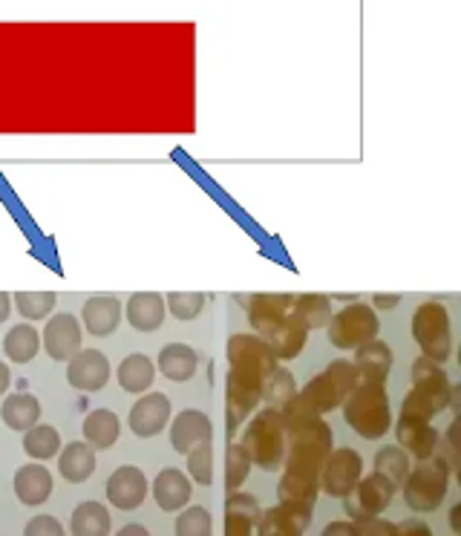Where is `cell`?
I'll return each instance as SVG.
<instances>
[{
	"label": "cell",
	"instance_id": "12",
	"mask_svg": "<svg viewBox=\"0 0 461 536\" xmlns=\"http://www.w3.org/2000/svg\"><path fill=\"white\" fill-rule=\"evenodd\" d=\"M292 300V294H248V297L237 294V303L245 306L248 320L260 338H268L286 320V315L292 312Z\"/></svg>",
	"mask_w": 461,
	"mask_h": 536
},
{
	"label": "cell",
	"instance_id": "15",
	"mask_svg": "<svg viewBox=\"0 0 461 536\" xmlns=\"http://www.w3.org/2000/svg\"><path fill=\"white\" fill-rule=\"evenodd\" d=\"M67 381L81 392H98L110 381V361L98 349H81L73 361H67Z\"/></svg>",
	"mask_w": 461,
	"mask_h": 536
},
{
	"label": "cell",
	"instance_id": "23",
	"mask_svg": "<svg viewBox=\"0 0 461 536\" xmlns=\"http://www.w3.org/2000/svg\"><path fill=\"white\" fill-rule=\"evenodd\" d=\"M260 505L251 493L231 490L225 499V534L228 536H251L260 522Z\"/></svg>",
	"mask_w": 461,
	"mask_h": 536
},
{
	"label": "cell",
	"instance_id": "42",
	"mask_svg": "<svg viewBox=\"0 0 461 536\" xmlns=\"http://www.w3.org/2000/svg\"><path fill=\"white\" fill-rule=\"evenodd\" d=\"M205 303H208V297L202 292H170L165 297V306H168V312L176 320H196V317L202 315V309H205Z\"/></svg>",
	"mask_w": 461,
	"mask_h": 536
},
{
	"label": "cell",
	"instance_id": "46",
	"mask_svg": "<svg viewBox=\"0 0 461 536\" xmlns=\"http://www.w3.org/2000/svg\"><path fill=\"white\" fill-rule=\"evenodd\" d=\"M430 525L421 522V519H407L401 525H395V536H430Z\"/></svg>",
	"mask_w": 461,
	"mask_h": 536
},
{
	"label": "cell",
	"instance_id": "28",
	"mask_svg": "<svg viewBox=\"0 0 461 536\" xmlns=\"http://www.w3.org/2000/svg\"><path fill=\"white\" fill-rule=\"evenodd\" d=\"M196 366H199V355L188 343H168L162 352H159V369L162 375L176 381V384H185L196 375Z\"/></svg>",
	"mask_w": 461,
	"mask_h": 536
},
{
	"label": "cell",
	"instance_id": "16",
	"mask_svg": "<svg viewBox=\"0 0 461 536\" xmlns=\"http://www.w3.org/2000/svg\"><path fill=\"white\" fill-rule=\"evenodd\" d=\"M104 490H107V499H110L113 508L136 511V508H142V502L147 499V476L139 467L124 464L107 479V488Z\"/></svg>",
	"mask_w": 461,
	"mask_h": 536
},
{
	"label": "cell",
	"instance_id": "5",
	"mask_svg": "<svg viewBox=\"0 0 461 536\" xmlns=\"http://www.w3.org/2000/svg\"><path fill=\"white\" fill-rule=\"evenodd\" d=\"M358 384H361L358 369L352 361H332L323 372H317L315 378H309V384L300 390V395L315 413L326 415L338 410L340 404L346 401V395Z\"/></svg>",
	"mask_w": 461,
	"mask_h": 536
},
{
	"label": "cell",
	"instance_id": "41",
	"mask_svg": "<svg viewBox=\"0 0 461 536\" xmlns=\"http://www.w3.org/2000/svg\"><path fill=\"white\" fill-rule=\"evenodd\" d=\"M188 476L202 488H208L214 482V447H211V441L196 444L194 450H188Z\"/></svg>",
	"mask_w": 461,
	"mask_h": 536
},
{
	"label": "cell",
	"instance_id": "32",
	"mask_svg": "<svg viewBox=\"0 0 461 536\" xmlns=\"http://www.w3.org/2000/svg\"><path fill=\"white\" fill-rule=\"evenodd\" d=\"M70 531L75 536H107L113 531L110 525V511L101 502H81L73 511Z\"/></svg>",
	"mask_w": 461,
	"mask_h": 536
},
{
	"label": "cell",
	"instance_id": "36",
	"mask_svg": "<svg viewBox=\"0 0 461 536\" xmlns=\"http://www.w3.org/2000/svg\"><path fill=\"white\" fill-rule=\"evenodd\" d=\"M24 450L35 462H49L52 456L61 453V436L49 424H35L32 430L24 433Z\"/></svg>",
	"mask_w": 461,
	"mask_h": 536
},
{
	"label": "cell",
	"instance_id": "30",
	"mask_svg": "<svg viewBox=\"0 0 461 536\" xmlns=\"http://www.w3.org/2000/svg\"><path fill=\"white\" fill-rule=\"evenodd\" d=\"M116 378H119V387H122L124 392L139 395V392L150 390V384H153V378H156V366H153V361H150L147 355L136 352V355H127L122 364H119Z\"/></svg>",
	"mask_w": 461,
	"mask_h": 536
},
{
	"label": "cell",
	"instance_id": "14",
	"mask_svg": "<svg viewBox=\"0 0 461 536\" xmlns=\"http://www.w3.org/2000/svg\"><path fill=\"white\" fill-rule=\"evenodd\" d=\"M41 341L47 346V355L52 361H73L81 352V323L70 312L64 315H52L47 320V329L41 335Z\"/></svg>",
	"mask_w": 461,
	"mask_h": 536
},
{
	"label": "cell",
	"instance_id": "37",
	"mask_svg": "<svg viewBox=\"0 0 461 536\" xmlns=\"http://www.w3.org/2000/svg\"><path fill=\"white\" fill-rule=\"evenodd\" d=\"M251 464L254 462H251V456H248L243 444L228 439V447H225V490L228 493L243 488V482L251 473Z\"/></svg>",
	"mask_w": 461,
	"mask_h": 536
},
{
	"label": "cell",
	"instance_id": "8",
	"mask_svg": "<svg viewBox=\"0 0 461 536\" xmlns=\"http://www.w3.org/2000/svg\"><path fill=\"white\" fill-rule=\"evenodd\" d=\"M263 401V381L245 369L228 366L225 381V433L228 439L243 427V421L254 413V407Z\"/></svg>",
	"mask_w": 461,
	"mask_h": 536
},
{
	"label": "cell",
	"instance_id": "11",
	"mask_svg": "<svg viewBox=\"0 0 461 536\" xmlns=\"http://www.w3.org/2000/svg\"><path fill=\"white\" fill-rule=\"evenodd\" d=\"M277 355L271 349V343L260 335H234L228 341V366L245 369L251 375H257L260 381H266L268 375L277 369Z\"/></svg>",
	"mask_w": 461,
	"mask_h": 536
},
{
	"label": "cell",
	"instance_id": "34",
	"mask_svg": "<svg viewBox=\"0 0 461 536\" xmlns=\"http://www.w3.org/2000/svg\"><path fill=\"white\" fill-rule=\"evenodd\" d=\"M317 490H320L317 479H303V476H289V473H283L277 493H280V502L292 505L297 511L312 513L315 511Z\"/></svg>",
	"mask_w": 461,
	"mask_h": 536
},
{
	"label": "cell",
	"instance_id": "2",
	"mask_svg": "<svg viewBox=\"0 0 461 536\" xmlns=\"http://www.w3.org/2000/svg\"><path fill=\"white\" fill-rule=\"evenodd\" d=\"M243 444L251 456V462L263 467L268 473H277L286 462V447H289V433L283 424V415L274 407H263L254 415V421L245 427Z\"/></svg>",
	"mask_w": 461,
	"mask_h": 536
},
{
	"label": "cell",
	"instance_id": "22",
	"mask_svg": "<svg viewBox=\"0 0 461 536\" xmlns=\"http://www.w3.org/2000/svg\"><path fill=\"white\" fill-rule=\"evenodd\" d=\"M165 297L156 292H139L133 294L124 306V317L136 332H156L165 323Z\"/></svg>",
	"mask_w": 461,
	"mask_h": 536
},
{
	"label": "cell",
	"instance_id": "33",
	"mask_svg": "<svg viewBox=\"0 0 461 536\" xmlns=\"http://www.w3.org/2000/svg\"><path fill=\"white\" fill-rule=\"evenodd\" d=\"M38 349H41V335H38V329L29 326V323L12 326L9 335L3 338V352H6V358L15 361V364H29V361L38 355Z\"/></svg>",
	"mask_w": 461,
	"mask_h": 536
},
{
	"label": "cell",
	"instance_id": "45",
	"mask_svg": "<svg viewBox=\"0 0 461 536\" xmlns=\"http://www.w3.org/2000/svg\"><path fill=\"white\" fill-rule=\"evenodd\" d=\"M355 536H395V525L381 516H369L364 522H355Z\"/></svg>",
	"mask_w": 461,
	"mask_h": 536
},
{
	"label": "cell",
	"instance_id": "52",
	"mask_svg": "<svg viewBox=\"0 0 461 536\" xmlns=\"http://www.w3.org/2000/svg\"><path fill=\"white\" fill-rule=\"evenodd\" d=\"M119 534L122 536H147V528L145 525H127V528H122Z\"/></svg>",
	"mask_w": 461,
	"mask_h": 536
},
{
	"label": "cell",
	"instance_id": "1",
	"mask_svg": "<svg viewBox=\"0 0 461 536\" xmlns=\"http://www.w3.org/2000/svg\"><path fill=\"white\" fill-rule=\"evenodd\" d=\"M340 407H343L346 424L361 439L375 441L392 430V407H389L387 390L381 384H358Z\"/></svg>",
	"mask_w": 461,
	"mask_h": 536
},
{
	"label": "cell",
	"instance_id": "31",
	"mask_svg": "<svg viewBox=\"0 0 461 536\" xmlns=\"http://www.w3.org/2000/svg\"><path fill=\"white\" fill-rule=\"evenodd\" d=\"M119 436H122V424H119V415L113 410H93L84 418V439L96 450L113 447Z\"/></svg>",
	"mask_w": 461,
	"mask_h": 536
},
{
	"label": "cell",
	"instance_id": "25",
	"mask_svg": "<svg viewBox=\"0 0 461 536\" xmlns=\"http://www.w3.org/2000/svg\"><path fill=\"white\" fill-rule=\"evenodd\" d=\"M58 470L70 485H84L96 470V447L87 441H70L58 453Z\"/></svg>",
	"mask_w": 461,
	"mask_h": 536
},
{
	"label": "cell",
	"instance_id": "7",
	"mask_svg": "<svg viewBox=\"0 0 461 536\" xmlns=\"http://www.w3.org/2000/svg\"><path fill=\"white\" fill-rule=\"evenodd\" d=\"M326 329H329V343L335 349H358L361 343L378 338L381 320H378V312L369 303L355 300V303H349L340 312H335Z\"/></svg>",
	"mask_w": 461,
	"mask_h": 536
},
{
	"label": "cell",
	"instance_id": "40",
	"mask_svg": "<svg viewBox=\"0 0 461 536\" xmlns=\"http://www.w3.org/2000/svg\"><path fill=\"white\" fill-rule=\"evenodd\" d=\"M58 303L55 292H15V306L26 320H47Z\"/></svg>",
	"mask_w": 461,
	"mask_h": 536
},
{
	"label": "cell",
	"instance_id": "26",
	"mask_svg": "<svg viewBox=\"0 0 461 536\" xmlns=\"http://www.w3.org/2000/svg\"><path fill=\"white\" fill-rule=\"evenodd\" d=\"M15 496L21 499V505H44L49 496H52V473H49L44 464H24L18 473H15Z\"/></svg>",
	"mask_w": 461,
	"mask_h": 536
},
{
	"label": "cell",
	"instance_id": "6",
	"mask_svg": "<svg viewBox=\"0 0 461 536\" xmlns=\"http://www.w3.org/2000/svg\"><path fill=\"white\" fill-rule=\"evenodd\" d=\"M413 338L424 358L444 364L453 352V329H450V312L444 303L427 300L415 309Z\"/></svg>",
	"mask_w": 461,
	"mask_h": 536
},
{
	"label": "cell",
	"instance_id": "53",
	"mask_svg": "<svg viewBox=\"0 0 461 536\" xmlns=\"http://www.w3.org/2000/svg\"><path fill=\"white\" fill-rule=\"evenodd\" d=\"M459 404H461V390L459 387H453V390H450V404H447V407H450V410H459Z\"/></svg>",
	"mask_w": 461,
	"mask_h": 536
},
{
	"label": "cell",
	"instance_id": "9",
	"mask_svg": "<svg viewBox=\"0 0 461 536\" xmlns=\"http://www.w3.org/2000/svg\"><path fill=\"white\" fill-rule=\"evenodd\" d=\"M395 490H398V485L387 476H381V473L361 476V482L355 485V490L349 496H343L346 516L352 522H364L369 516H381L392 505Z\"/></svg>",
	"mask_w": 461,
	"mask_h": 536
},
{
	"label": "cell",
	"instance_id": "50",
	"mask_svg": "<svg viewBox=\"0 0 461 536\" xmlns=\"http://www.w3.org/2000/svg\"><path fill=\"white\" fill-rule=\"evenodd\" d=\"M9 381H12V372H9L6 361H0V395L9 390Z\"/></svg>",
	"mask_w": 461,
	"mask_h": 536
},
{
	"label": "cell",
	"instance_id": "48",
	"mask_svg": "<svg viewBox=\"0 0 461 536\" xmlns=\"http://www.w3.org/2000/svg\"><path fill=\"white\" fill-rule=\"evenodd\" d=\"M401 303V294H372V309L375 312H387V309H395Z\"/></svg>",
	"mask_w": 461,
	"mask_h": 536
},
{
	"label": "cell",
	"instance_id": "3",
	"mask_svg": "<svg viewBox=\"0 0 461 536\" xmlns=\"http://www.w3.org/2000/svg\"><path fill=\"white\" fill-rule=\"evenodd\" d=\"M450 390H453V384H450V378L441 369V364L421 355L413 364V390L404 395L401 413L430 421V418H436L438 413L447 410Z\"/></svg>",
	"mask_w": 461,
	"mask_h": 536
},
{
	"label": "cell",
	"instance_id": "51",
	"mask_svg": "<svg viewBox=\"0 0 461 536\" xmlns=\"http://www.w3.org/2000/svg\"><path fill=\"white\" fill-rule=\"evenodd\" d=\"M450 528H453L456 534H461V505H456V508L450 511Z\"/></svg>",
	"mask_w": 461,
	"mask_h": 536
},
{
	"label": "cell",
	"instance_id": "13",
	"mask_svg": "<svg viewBox=\"0 0 461 536\" xmlns=\"http://www.w3.org/2000/svg\"><path fill=\"white\" fill-rule=\"evenodd\" d=\"M170 421V401L168 395L162 392H147L142 395L133 407H130V415H127V424L130 430L139 436V439H153L159 436Z\"/></svg>",
	"mask_w": 461,
	"mask_h": 536
},
{
	"label": "cell",
	"instance_id": "19",
	"mask_svg": "<svg viewBox=\"0 0 461 536\" xmlns=\"http://www.w3.org/2000/svg\"><path fill=\"white\" fill-rule=\"evenodd\" d=\"M205 441H214V427H211V418L199 410H185L173 418L170 424V444L176 453H188L194 450L196 444H205Z\"/></svg>",
	"mask_w": 461,
	"mask_h": 536
},
{
	"label": "cell",
	"instance_id": "21",
	"mask_svg": "<svg viewBox=\"0 0 461 536\" xmlns=\"http://www.w3.org/2000/svg\"><path fill=\"white\" fill-rule=\"evenodd\" d=\"M309 522H312V513L297 511L292 505L280 502V505H274V508H268V511L260 513V522H257V531H254V534L300 536L306 534Z\"/></svg>",
	"mask_w": 461,
	"mask_h": 536
},
{
	"label": "cell",
	"instance_id": "10",
	"mask_svg": "<svg viewBox=\"0 0 461 536\" xmlns=\"http://www.w3.org/2000/svg\"><path fill=\"white\" fill-rule=\"evenodd\" d=\"M361 476H364L361 453L352 450V447H340V450L332 447V453L326 456V462L320 467L317 485L323 488V493L343 499V496H349L355 490V485L361 482Z\"/></svg>",
	"mask_w": 461,
	"mask_h": 536
},
{
	"label": "cell",
	"instance_id": "44",
	"mask_svg": "<svg viewBox=\"0 0 461 536\" xmlns=\"http://www.w3.org/2000/svg\"><path fill=\"white\" fill-rule=\"evenodd\" d=\"M26 536H64V528L55 516H35L24 528Z\"/></svg>",
	"mask_w": 461,
	"mask_h": 536
},
{
	"label": "cell",
	"instance_id": "49",
	"mask_svg": "<svg viewBox=\"0 0 461 536\" xmlns=\"http://www.w3.org/2000/svg\"><path fill=\"white\" fill-rule=\"evenodd\" d=\"M9 315H12V297L6 292H0V323Z\"/></svg>",
	"mask_w": 461,
	"mask_h": 536
},
{
	"label": "cell",
	"instance_id": "35",
	"mask_svg": "<svg viewBox=\"0 0 461 536\" xmlns=\"http://www.w3.org/2000/svg\"><path fill=\"white\" fill-rule=\"evenodd\" d=\"M292 309L306 323L309 332L329 326V320L335 315L332 312V297H326V294H297L292 300Z\"/></svg>",
	"mask_w": 461,
	"mask_h": 536
},
{
	"label": "cell",
	"instance_id": "20",
	"mask_svg": "<svg viewBox=\"0 0 461 536\" xmlns=\"http://www.w3.org/2000/svg\"><path fill=\"white\" fill-rule=\"evenodd\" d=\"M392 349H389L387 343L378 341V338H372V341L361 343L358 349H355V369H358V381L361 384H387L389 378V369H392Z\"/></svg>",
	"mask_w": 461,
	"mask_h": 536
},
{
	"label": "cell",
	"instance_id": "38",
	"mask_svg": "<svg viewBox=\"0 0 461 536\" xmlns=\"http://www.w3.org/2000/svg\"><path fill=\"white\" fill-rule=\"evenodd\" d=\"M294 392H297V381H294L292 369H286V366H277L263 381V401H266V407H274V410H280Z\"/></svg>",
	"mask_w": 461,
	"mask_h": 536
},
{
	"label": "cell",
	"instance_id": "4",
	"mask_svg": "<svg viewBox=\"0 0 461 536\" xmlns=\"http://www.w3.org/2000/svg\"><path fill=\"white\" fill-rule=\"evenodd\" d=\"M401 485H404V502L415 513L438 511L447 496V485H450V464L444 462V456L436 450L433 456L418 459L415 470L410 467V473Z\"/></svg>",
	"mask_w": 461,
	"mask_h": 536
},
{
	"label": "cell",
	"instance_id": "29",
	"mask_svg": "<svg viewBox=\"0 0 461 536\" xmlns=\"http://www.w3.org/2000/svg\"><path fill=\"white\" fill-rule=\"evenodd\" d=\"M0 415H3V421H6L9 430L26 433V430H32V427L38 424V418H41V401L24 390L15 392V395H9V398L3 401Z\"/></svg>",
	"mask_w": 461,
	"mask_h": 536
},
{
	"label": "cell",
	"instance_id": "43",
	"mask_svg": "<svg viewBox=\"0 0 461 536\" xmlns=\"http://www.w3.org/2000/svg\"><path fill=\"white\" fill-rule=\"evenodd\" d=\"M214 534V519L211 513L199 505H191L179 513L176 519V536H211Z\"/></svg>",
	"mask_w": 461,
	"mask_h": 536
},
{
	"label": "cell",
	"instance_id": "47",
	"mask_svg": "<svg viewBox=\"0 0 461 536\" xmlns=\"http://www.w3.org/2000/svg\"><path fill=\"white\" fill-rule=\"evenodd\" d=\"M323 536H355V522L352 519H338L323 528Z\"/></svg>",
	"mask_w": 461,
	"mask_h": 536
},
{
	"label": "cell",
	"instance_id": "24",
	"mask_svg": "<svg viewBox=\"0 0 461 536\" xmlns=\"http://www.w3.org/2000/svg\"><path fill=\"white\" fill-rule=\"evenodd\" d=\"M153 499H156V505L162 511H182L191 502V479L182 470H176V467L162 470L156 476V482H153Z\"/></svg>",
	"mask_w": 461,
	"mask_h": 536
},
{
	"label": "cell",
	"instance_id": "27",
	"mask_svg": "<svg viewBox=\"0 0 461 536\" xmlns=\"http://www.w3.org/2000/svg\"><path fill=\"white\" fill-rule=\"evenodd\" d=\"M271 343V349H274V355L280 358V361H292L297 358L300 352H303V346L309 341V329H306V323L297 317V312H289L286 320L271 332L266 338Z\"/></svg>",
	"mask_w": 461,
	"mask_h": 536
},
{
	"label": "cell",
	"instance_id": "39",
	"mask_svg": "<svg viewBox=\"0 0 461 536\" xmlns=\"http://www.w3.org/2000/svg\"><path fill=\"white\" fill-rule=\"evenodd\" d=\"M410 453L407 450H401V447H381L378 453H375V473H381V476H387L392 479L395 485H401L404 479H407V473H410Z\"/></svg>",
	"mask_w": 461,
	"mask_h": 536
},
{
	"label": "cell",
	"instance_id": "18",
	"mask_svg": "<svg viewBox=\"0 0 461 536\" xmlns=\"http://www.w3.org/2000/svg\"><path fill=\"white\" fill-rule=\"evenodd\" d=\"M124 306L119 297L113 294H98L90 297L81 309V320H84V329L93 335V338H110L119 326H122Z\"/></svg>",
	"mask_w": 461,
	"mask_h": 536
},
{
	"label": "cell",
	"instance_id": "17",
	"mask_svg": "<svg viewBox=\"0 0 461 536\" xmlns=\"http://www.w3.org/2000/svg\"><path fill=\"white\" fill-rule=\"evenodd\" d=\"M395 439L398 447L407 450L415 459H427L438 450V430L424 421V418H415V415H398V424H395Z\"/></svg>",
	"mask_w": 461,
	"mask_h": 536
}]
</instances>
